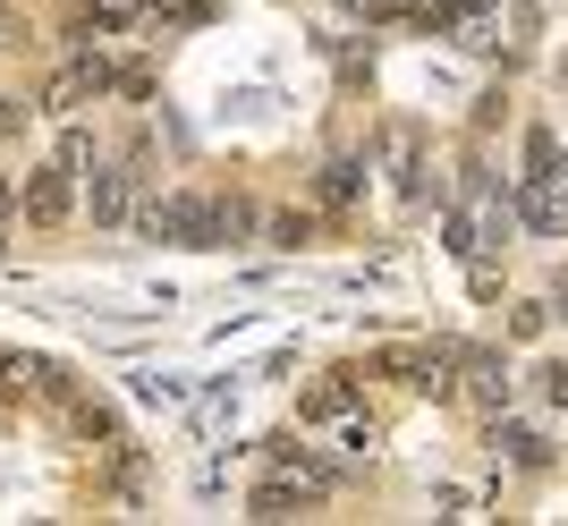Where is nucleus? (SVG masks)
<instances>
[{
  "label": "nucleus",
  "mask_w": 568,
  "mask_h": 526,
  "mask_svg": "<svg viewBox=\"0 0 568 526\" xmlns=\"http://www.w3.org/2000/svg\"><path fill=\"white\" fill-rule=\"evenodd\" d=\"M94 221H128V170H94Z\"/></svg>",
  "instance_id": "obj_4"
},
{
  "label": "nucleus",
  "mask_w": 568,
  "mask_h": 526,
  "mask_svg": "<svg viewBox=\"0 0 568 526\" xmlns=\"http://www.w3.org/2000/svg\"><path fill=\"white\" fill-rule=\"evenodd\" d=\"M348 399H356V383H314L306 399H297V416H306V425H323V416H339Z\"/></svg>",
  "instance_id": "obj_5"
},
{
  "label": "nucleus",
  "mask_w": 568,
  "mask_h": 526,
  "mask_svg": "<svg viewBox=\"0 0 568 526\" xmlns=\"http://www.w3.org/2000/svg\"><path fill=\"white\" fill-rule=\"evenodd\" d=\"M314 493H323L314 476H297V484H288V476H272V484H255V518H297V509H306Z\"/></svg>",
  "instance_id": "obj_3"
},
{
  "label": "nucleus",
  "mask_w": 568,
  "mask_h": 526,
  "mask_svg": "<svg viewBox=\"0 0 568 526\" xmlns=\"http://www.w3.org/2000/svg\"><path fill=\"white\" fill-rule=\"evenodd\" d=\"M0 221H9V179H0Z\"/></svg>",
  "instance_id": "obj_7"
},
{
  "label": "nucleus",
  "mask_w": 568,
  "mask_h": 526,
  "mask_svg": "<svg viewBox=\"0 0 568 526\" xmlns=\"http://www.w3.org/2000/svg\"><path fill=\"white\" fill-rule=\"evenodd\" d=\"M493 442H500L509 458H518V467H544V458H551V451H544V433H526V425H500Z\"/></svg>",
  "instance_id": "obj_6"
},
{
  "label": "nucleus",
  "mask_w": 568,
  "mask_h": 526,
  "mask_svg": "<svg viewBox=\"0 0 568 526\" xmlns=\"http://www.w3.org/2000/svg\"><path fill=\"white\" fill-rule=\"evenodd\" d=\"M26 221H69V162L26 179Z\"/></svg>",
  "instance_id": "obj_2"
},
{
  "label": "nucleus",
  "mask_w": 568,
  "mask_h": 526,
  "mask_svg": "<svg viewBox=\"0 0 568 526\" xmlns=\"http://www.w3.org/2000/svg\"><path fill=\"white\" fill-rule=\"evenodd\" d=\"M144 230L170 246H230V230H246V213L237 204H213V195H162L153 213H144Z\"/></svg>",
  "instance_id": "obj_1"
}]
</instances>
